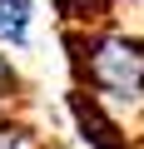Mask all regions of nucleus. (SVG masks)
Masks as SVG:
<instances>
[{
  "mask_svg": "<svg viewBox=\"0 0 144 149\" xmlns=\"http://www.w3.org/2000/svg\"><path fill=\"white\" fill-rule=\"evenodd\" d=\"M15 85H20V70L10 65V55H0V100H5V95H10Z\"/></svg>",
  "mask_w": 144,
  "mask_h": 149,
  "instance_id": "7ed1b4c3",
  "label": "nucleus"
},
{
  "mask_svg": "<svg viewBox=\"0 0 144 149\" xmlns=\"http://www.w3.org/2000/svg\"><path fill=\"white\" fill-rule=\"evenodd\" d=\"M0 10H5V20H0V30H5L15 45H25V25H30V0H0Z\"/></svg>",
  "mask_w": 144,
  "mask_h": 149,
  "instance_id": "f03ea898",
  "label": "nucleus"
},
{
  "mask_svg": "<svg viewBox=\"0 0 144 149\" xmlns=\"http://www.w3.org/2000/svg\"><path fill=\"white\" fill-rule=\"evenodd\" d=\"M50 149H65V144H50Z\"/></svg>",
  "mask_w": 144,
  "mask_h": 149,
  "instance_id": "20e7f679",
  "label": "nucleus"
},
{
  "mask_svg": "<svg viewBox=\"0 0 144 149\" xmlns=\"http://www.w3.org/2000/svg\"><path fill=\"white\" fill-rule=\"evenodd\" d=\"M0 20H5V10H0Z\"/></svg>",
  "mask_w": 144,
  "mask_h": 149,
  "instance_id": "39448f33",
  "label": "nucleus"
},
{
  "mask_svg": "<svg viewBox=\"0 0 144 149\" xmlns=\"http://www.w3.org/2000/svg\"><path fill=\"white\" fill-rule=\"evenodd\" d=\"M85 80L104 100H139L144 95V40L129 35H99L80 55Z\"/></svg>",
  "mask_w": 144,
  "mask_h": 149,
  "instance_id": "f257e3e1",
  "label": "nucleus"
}]
</instances>
